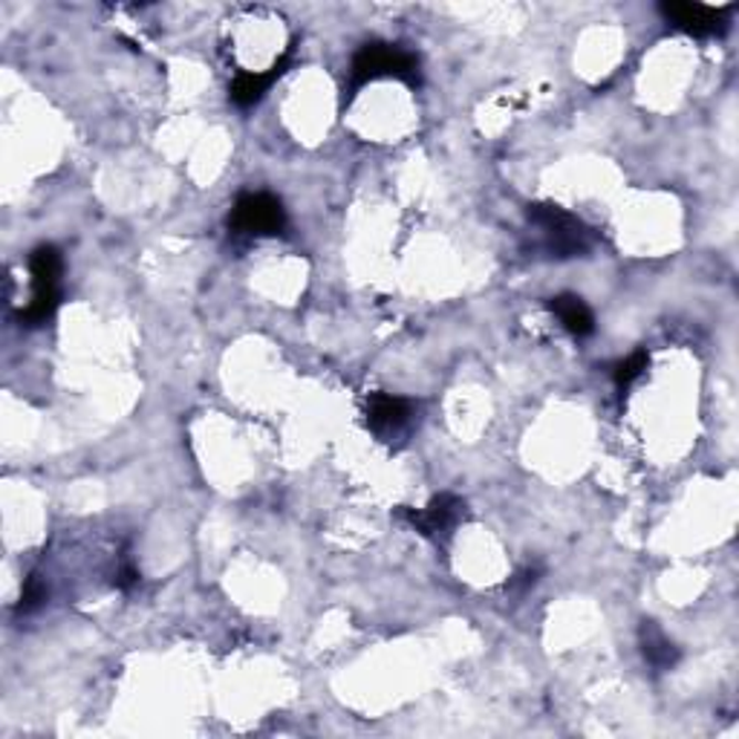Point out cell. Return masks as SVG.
I'll return each instance as SVG.
<instances>
[{
	"label": "cell",
	"mask_w": 739,
	"mask_h": 739,
	"mask_svg": "<svg viewBox=\"0 0 739 739\" xmlns=\"http://www.w3.org/2000/svg\"><path fill=\"white\" fill-rule=\"evenodd\" d=\"M525 220L532 229H538L540 246L549 258H581V254L592 252V246H595V229H590L584 220H577L572 211L554 206V202L525 206Z\"/></svg>",
	"instance_id": "6da1fadb"
},
{
	"label": "cell",
	"mask_w": 739,
	"mask_h": 739,
	"mask_svg": "<svg viewBox=\"0 0 739 739\" xmlns=\"http://www.w3.org/2000/svg\"><path fill=\"white\" fill-rule=\"evenodd\" d=\"M376 79H399L405 84H419V55L410 50H402L399 44H364L355 52L353 67H350V90L364 87Z\"/></svg>",
	"instance_id": "7a4b0ae2"
},
{
	"label": "cell",
	"mask_w": 739,
	"mask_h": 739,
	"mask_svg": "<svg viewBox=\"0 0 739 739\" xmlns=\"http://www.w3.org/2000/svg\"><path fill=\"white\" fill-rule=\"evenodd\" d=\"M61 272H64V258L55 246H38L30 254L32 301L18 312V321L23 326L46 324L55 315L61 306Z\"/></svg>",
	"instance_id": "3957f363"
},
{
	"label": "cell",
	"mask_w": 739,
	"mask_h": 739,
	"mask_svg": "<svg viewBox=\"0 0 739 739\" xmlns=\"http://www.w3.org/2000/svg\"><path fill=\"white\" fill-rule=\"evenodd\" d=\"M229 229L237 235L272 237L287 229V208L272 194H243L229 215Z\"/></svg>",
	"instance_id": "277c9868"
},
{
	"label": "cell",
	"mask_w": 739,
	"mask_h": 739,
	"mask_svg": "<svg viewBox=\"0 0 739 739\" xmlns=\"http://www.w3.org/2000/svg\"><path fill=\"white\" fill-rule=\"evenodd\" d=\"M396 514L414 525L421 538L439 540V538H448V534H451L459 525V520L466 518V503H462L457 495H451V491H443V495L434 497V500H430V503L421 511L405 509V506H402Z\"/></svg>",
	"instance_id": "5b68a950"
},
{
	"label": "cell",
	"mask_w": 739,
	"mask_h": 739,
	"mask_svg": "<svg viewBox=\"0 0 739 739\" xmlns=\"http://www.w3.org/2000/svg\"><path fill=\"white\" fill-rule=\"evenodd\" d=\"M733 7H705V3H662L658 12L676 30L694 38H717L728 32V15Z\"/></svg>",
	"instance_id": "8992f818"
},
{
	"label": "cell",
	"mask_w": 739,
	"mask_h": 739,
	"mask_svg": "<svg viewBox=\"0 0 739 739\" xmlns=\"http://www.w3.org/2000/svg\"><path fill=\"white\" fill-rule=\"evenodd\" d=\"M414 402L405 396H393V393H373L367 399V425L376 434H393V430L405 428L410 416H414Z\"/></svg>",
	"instance_id": "52a82bcc"
},
{
	"label": "cell",
	"mask_w": 739,
	"mask_h": 739,
	"mask_svg": "<svg viewBox=\"0 0 739 739\" xmlns=\"http://www.w3.org/2000/svg\"><path fill=\"white\" fill-rule=\"evenodd\" d=\"M287 67H289V52L274 61L267 73H237V79L229 87L231 102H235L237 107H252V104H258L260 98L267 96L269 87L287 73Z\"/></svg>",
	"instance_id": "ba28073f"
},
{
	"label": "cell",
	"mask_w": 739,
	"mask_h": 739,
	"mask_svg": "<svg viewBox=\"0 0 739 739\" xmlns=\"http://www.w3.org/2000/svg\"><path fill=\"white\" fill-rule=\"evenodd\" d=\"M638 644H642L644 662L656 673L673 670V667L679 665L681 650L665 636V629L658 627L656 622H642V627H638Z\"/></svg>",
	"instance_id": "9c48e42d"
},
{
	"label": "cell",
	"mask_w": 739,
	"mask_h": 739,
	"mask_svg": "<svg viewBox=\"0 0 739 739\" xmlns=\"http://www.w3.org/2000/svg\"><path fill=\"white\" fill-rule=\"evenodd\" d=\"M549 310L558 315L563 330L575 335V339H586V335L595 333V315H592V310L584 303V298L563 292V295H554L552 301H549Z\"/></svg>",
	"instance_id": "30bf717a"
},
{
	"label": "cell",
	"mask_w": 739,
	"mask_h": 739,
	"mask_svg": "<svg viewBox=\"0 0 739 739\" xmlns=\"http://www.w3.org/2000/svg\"><path fill=\"white\" fill-rule=\"evenodd\" d=\"M647 367H650V355H647V350H636L629 358H624V362H618L613 367L615 387H618V391H627L633 382H638V378L644 376V370Z\"/></svg>",
	"instance_id": "8fae6325"
},
{
	"label": "cell",
	"mask_w": 739,
	"mask_h": 739,
	"mask_svg": "<svg viewBox=\"0 0 739 739\" xmlns=\"http://www.w3.org/2000/svg\"><path fill=\"white\" fill-rule=\"evenodd\" d=\"M44 601H46L44 581H41V575H38V572H32V575L23 581V592H21V601H18V606H15V613L18 615L35 613L38 606L44 604Z\"/></svg>",
	"instance_id": "7c38bea8"
},
{
	"label": "cell",
	"mask_w": 739,
	"mask_h": 739,
	"mask_svg": "<svg viewBox=\"0 0 739 739\" xmlns=\"http://www.w3.org/2000/svg\"><path fill=\"white\" fill-rule=\"evenodd\" d=\"M538 575H540L538 570H523V572H518V575L511 577V581H509V584H506V586H511V590L525 592V590H529V586L538 584Z\"/></svg>",
	"instance_id": "4fadbf2b"
},
{
	"label": "cell",
	"mask_w": 739,
	"mask_h": 739,
	"mask_svg": "<svg viewBox=\"0 0 739 739\" xmlns=\"http://www.w3.org/2000/svg\"><path fill=\"white\" fill-rule=\"evenodd\" d=\"M136 581H139V572H136L134 566H127V563H125V566H122V570L116 572V586H118V590L127 592V590H131V586L136 584Z\"/></svg>",
	"instance_id": "5bb4252c"
}]
</instances>
